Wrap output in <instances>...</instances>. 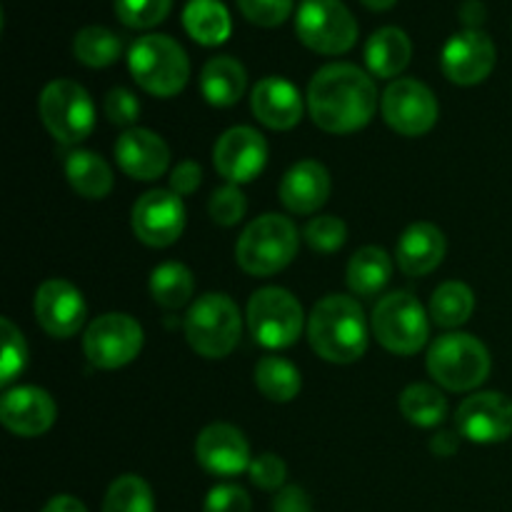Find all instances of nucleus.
<instances>
[{
  "label": "nucleus",
  "instance_id": "5",
  "mask_svg": "<svg viewBox=\"0 0 512 512\" xmlns=\"http://www.w3.org/2000/svg\"><path fill=\"white\" fill-rule=\"evenodd\" d=\"M428 373L440 388L450 393H468L488 380L493 360L488 348L475 335L445 333L430 345Z\"/></svg>",
  "mask_w": 512,
  "mask_h": 512
},
{
  "label": "nucleus",
  "instance_id": "27",
  "mask_svg": "<svg viewBox=\"0 0 512 512\" xmlns=\"http://www.w3.org/2000/svg\"><path fill=\"white\" fill-rule=\"evenodd\" d=\"M393 278V260L383 248L365 245L350 258L345 280L358 298H375Z\"/></svg>",
  "mask_w": 512,
  "mask_h": 512
},
{
  "label": "nucleus",
  "instance_id": "1",
  "mask_svg": "<svg viewBox=\"0 0 512 512\" xmlns=\"http://www.w3.org/2000/svg\"><path fill=\"white\" fill-rule=\"evenodd\" d=\"M308 110L313 123L325 133H355L373 120L378 110V88L358 65H323L310 78Z\"/></svg>",
  "mask_w": 512,
  "mask_h": 512
},
{
  "label": "nucleus",
  "instance_id": "34",
  "mask_svg": "<svg viewBox=\"0 0 512 512\" xmlns=\"http://www.w3.org/2000/svg\"><path fill=\"white\" fill-rule=\"evenodd\" d=\"M103 512H155L153 490L140 475H120L105 493Z\"/></svg>",
  "mask_w": 512,
  "mask_h": 512
},
{
  "label": "nucleus",
  "instance_id": "13",
  "mask_svg": "<svg viewBox=\"0 0 512 512\" xmlns=\"http://www.w3.org/2000/svg\"><path fill=\"white\" fill-rule=\"evenodd\" d=\"M133 233L150 248H168L185 230V205L173 190H148L130 213Z\"/></svg>",
  "mask_w": 512,
  "mask_h": 512
},
{
  "label": "nucleus",
  "instance_id": "40",
  "mask_svg": "<svg viewBox=\"0 0 512 512\" xmlns=\"http://www.w3.org/2000/svg\"><path fill=\"white\" fill-rule=\"evenodd\" d=\"M105 118L113 125H120V128H133L135 120L140 118V103L135 98L133 90L128 88H113L108 95H105Z\"/></svg>",
  "mask_w": 512,
  "mask_h": 512
},
{
  "label": "nucleus",
  "instance_id": "20",
  "mask_svg": "<svg viewBox=\"0 0 512 512\" xmlns=\"http://www.w3.org/2000/svg\"><path fill=\"white\" fill-rule=\"evenodd\" d=\"M115 160L128 178L150 183L168 170L170 148L153 130L130 128L115 143Z\"/></svg>",
  "mask_w": 512,
  "mask_h": 512
},
{
  "label": "nucleus",
  "instance_id": "9",
  "mask_svg": "<svg viewBox=\"0 0 512 512\" xmlns=\"http://www.w3.org/2000/svg\"><path fill=\"white\" fill-rule=\"evenodd\" d=\"M40 120L58 143L75 145L95 128V105L88 90L68 78L50 80L38 98Z\"/></svg>",
  "mask_w": 512,
  "mask_h": 512
},
{
  "label": "nucleus",
  "instance_id": "24",
  "mask_svg": "<svg viewBox=\"0 0 512 512\" xmlns=\"http://www.w3.org/2000/svg\"><path fill=\"white\" fill-rule=\"evenodd\" d=\"M413 58V43L408 33L395 25L378 28L365 43V65L375 78H395L408 68Z\"/></svg>",
  "mask_w": 512,
  "mask_h": 512
},
{
  "label": "nucleus",
  "instance_id": "3",
  "mask_svg": "<svg viewBox=\"0 0 512 512\" xmlns=\"http://www.w3.org/2000/svg\"><path fill=\"white\" fill-rule=\"evenodd\" d=\"M298 245L300 235L293 220L278 213H265L245 225L235 245V260L248 275L268 278L293 263Z\"/></svg>",
  "mask_w": 512,
  "mask_h": 512
},
{
  "label": "nucleus",
  "instance_id": "12",
  "mask_svg": "<svg viewBox=\"0 0 512 512\" xmlns=\"http://www.w3.org/2000/svg\"><path fill=\"white\" fill-rule=\"evenodd\" d=\"M383 118L395 133L405 138H420L438 123V98L425 83L415 78H398L385 88L380 100Z\"/></svg>",
  "mask_w": 512,
  "mask_h": 512
},
{
  "label": "nucleus",
  "instance_id": "41",
  "mask_svg": "<svg viewBox=\"0 0 512 512\" xmlns=\"http://www.w3.org/2000/svg\"><path fill=\"white\" fill-rule=\"evenodd\" d=\"M248 473H250V480H253L255 488L280 490V488H285L288 465H285L283 458H278V455L263 453V455H258V458H253Z\"/></svg>",
  "mask_w": 512,
  "mask_h": 512
},
{
  "label": "nucleus",
  "instance_id": "18",
  "mask_svg": "<svg viewBox=\"0 0 512 512\" xmlns=\"http://www.w3.org/2000/svg\"><path fill=\"white\" fill-rule=\"evenodd\" d=\"M195 460L205 473L218 475V478L245 473L253 463L245 435L228 423H213L200 430L195 440Z\"/></svg>",
  "mask_w": 512,
  "mask_h": 512
},
{
  "label": "nucleus",
  "instance_id": "2",
  "mask_svg": "<svg viewBox=\"0 0 512 512\" xmlns=\"http://www.w3.org/2000/svg\"><path fill=\"white\" fill-rule=\"evenodd\" d=\"M308 340L315 353L335 365H348L368 350V323L360 303L348 295H328L308 318Z\"/></svg>",
  "mask_w": 512,
  "mask_h": 512
},
{
  "label": "nucleus",
  "instance_id": "6",
  "mask_svg": "<svg viewBox=\"0 0 512 512\" xmlns=\"http://www.w3.org/2000/svg\"><path fill=\"white\" fill-rule=\"evenodd\" d=\"M185 338L190 348L210 360L228 358L240 340L243 320L238 305L225 293H205L185 315Z\"/></svg>",
  "mask_w": 512,
  "mask_h": 512
},
{
  "label": "nucleus",
  "instance_id": "38",
  "mask_svg": "<svg viewBox=\"0 0 512 512\" xmlns=\"http://www.w3.org/2000/svg\"><path fill=\"white\" fill-rule=\"evenodd\" d=\"M245 210H248V200H245L243 190L233 183L215 190L208 203V213L213 218V223L225 225V228L238 225L245 218Z\"/></svg>",
  "mask_w": 512,
  "mask_h": 512
},
{
  "label": "nucleus",
  "instance_id": "46",
  "mask_svg": "<svg viewBox=\"0 0 512 512\" xmlns=\"http://www.w3.org/2000/svg\"><path fill=\"white\" fill-rule=\"evenodd\" d=\"M458 435L450 433V430H440V433L433 435L430 440V450H433L438 458H450V455L458 453Z\"/></svg>",
  "mask_w": 512,
  "mask_h": 512
},
{
  "label": "nucleus",
  "instance_id": "15",
  "mask_svg": "<svg viewBox=\"0 0 512 512\" xmlns=\"http://www.w3.org/2000/svg\"><path fill=\"white\" fill-rule=\"evenodd\" d=\"M455 425L470 443H505L512 435V400L493 390L470 395L455 410Z\"/></svg>",
  "mask_w": 512,
  "mask_h": 512
},
{
  "label": "nucleus",
  "instance_id": "36",
  "mask_svg": "<svg viewBox=\"0 0 512 512\" xmlns=\"http://www.w3.org/2000/svg\"><path fill=\"white\" fill-rule=\"evenodd\" d=\"M0 330H3V358H0V385H10L28 363V345H25L23 333L15 328L10 318H0Z\"/></svg>",
  "mask_w": 512,
  "mask_h": 512
},
{
  "label": "nucleus",
  "instance_id": "44",
  "mask_svg": "<svg viewBox=\"0 0 512 512\" xmlns=\"http://www.w3.org/2000/svg\"><path fill=\"white\" fill-rule=\"evenodd\" d=\"M273 512H313V503L300 485H285L273 498Z\"/></svg>",
  "mask_w": 512,
  "mask_h": 512
},
{
  "label": "nucleus",
  "instance_id": "10",
  "mask_svg": "<svg viewBox=\"0 0 512 512\" xmlns=\"http://www.w3.org/2000/svg\"><path fill=\"white\" fill-rule=\"evenodd\" d=\"M295 33L315 53L340 55L358 43V20L343 0H300Z\"/></svg>",
  "mask_w": 512,
  "mask_h": 512
},
{
  "label": "nucleus",
  "instance_id": "30",
  "mask_svg": "<svg viewBox=\"0 0 512 512\" xmlns=\"http://www.w3.org/2000/svg\"><path fill=\"white\" fill-rule=\"evenodd\" d=\"M255 385L273 403H290L303 388V375L290 360L265 355L255 365Z\"/></svg>",
  "mask_w": 512,
  "mask_h": 512
},
{
  "label": "nucleus",
  "instance_id": "37",
  "mask_svg": "<svg viewBox=\"0 0 512 512\" xmlns=\"http://www.w3.org/2000/svg\"><path fill=\"white\" fill-rule=\"evenodd\" d=\"M303 238L315 253H335L348 240V225L335 215H318L305 225Z\"/></svg>",
  "mask_w": 512,
  "mask_h": 512
},
{
  "label": "nucleus",
  "instance_id": "42",
  "mask_svg": "<svg viewBox=\"0 0 512 512\" xmlns=\"http://www.w3.org/2000/svg\"><path fill=\"white\" fill-rule=\"evenodd\" d=\"M253 503H250L248 490L240 485H215L208 493L203 503V512H250Z\"/></svg>",
  "mask_w": 512,
  "mask_h": 512
},
{
  "label": "nucleus",
  "instance_id": "32",
  "mask_svg": "<svg viewBox=\"0 0 512 512\" xmlns=\"http://www.w3.org/2000/svg\"><path fill=\"white\" fill-rule=\"evenodd\" d=\"M195 293V278L183 263H163L150 273V295L165 310H178L190 303Z\"/></svg>",
  "mask_w": 512,
  "mask_h": 512
},
{
  "label": "nucleus",
  "instance_id": "33",
  "mask_svg": "<svg viewBox=\"0 0 512 512\" xmlns=\"http://www.w3.org/2000/svg\"><path fill=\"white\" fill-rule=\"evenodd\" d=\"M123 53V40L105 25H88L73 38V55L88 68H108Z\"/></svg>",
  "mask_w": 512,
  "mask_h": 512
},
{
  "label": "nucleus",
  "instance_id": "22",
  "mask_svg": "<svg viewBox=\"0 0 512 512\" xmlns=\"http://www.w3.org/2000/svg\"><path fill=\"white\" fill-rule=\"evenodd\" d=\"M280 203L295 215H313L328 203L330 173L318 160H300L280 180Z\"/></svg>",
  "mask_w": 512,
  "mask_h": 512
},
{
  "label": "nucleus",
  "instance_id": "7",
  "mask_svg": "<svg viewBox=\"0 0 512 512\" xmlns=\"http://www.w3.org/2000/svg\"><path fill=\"white\" fill-rule=\"evenodd\" d=\"M375 340L395 355H415L425 348L430 338V313L408 290L380 298L370 318Z\"/></svg>",
  "mask_w": 512,
  "mask_h": 512
},
{
  "label": "nucleus",
  "instance_id": "28",
  "mask_svg": "<svg viewBox=\"0 0 512 512\" xmlns=\"http://www.w3.org/2000/svg\"><path fill=\"white\" fill-rule=\"evenodd\" d=\"M65 178L88 200H103L113 190V170L93 150H70L65 155Z\"/></svg>",
  "mask_w": 512,
  "mask_h": 512
},
{
  "label": "nucleus",
  "instance_id": "25",
  "mask_svg": "<svg viewBox=\"0 0 512 512\" xmlns=\"http://www.w3.org/2000/svg\"><path fill=\"white\" fill-rule=\"evenodd\" d=\"M248 85L243 63L230 55H215L200 70V93L215 108H230L238 103Z\"/></svg>",
  "mask_w": 512,
  "mask_h": 512
},
{
  "label": "nucleus",
  "instance_id": "16",
  "mask_svg": "<svg viewBox=\"0 0 512 512\" xmlns=\"http://www.w3.org/2000/svg\"><path fill=\"white\" fill-rule=\"evenodd\" d=\"M495 43L485 30H460L450 35L440 53V68L455 85H478L493 73Z\"/></svg>",
  "mask_w": 512,
  "mask_h": 512
},
{
  "label": "nucleus",
  "instance_id": "17",
  "mask_svg": "<svg viewBox=\"0 0 512 512\" xmlns=\"http://www.w3.org/2000/svg\"><path fill=\"white\" fill-rule=\"evenodd\" d=\"M35 320L53 338H73L85 323V298L73 283L63 278L45 280L35 290Z\"/></svg>",
  "mask_w": 512,
  "mask_h": 512
},
{
  "label": "nucleus",
  "instance_id": "23",
  "mask_svg": "<svg viewBox=\"0 0 512 512\" xmlns=\"http://www.w3.org/2000/svg\"><path fill=\"white\" fill-rule=\"evenodd\" d=\"M445 250H448V243H445V235L438 225L413 223L400 235L395 260L405 275L420 278V275L433 273L443 263Z\"/></svg>",
  "mask_w": 512,
  "mask_h": 512
},
{
  "label": "nucleus",
  "instance_id": "11",
  "mask_svg": "<svg viewBox=\"0 0 512 512\" xmlns=\"http://www.w3.org/2000/svg\"><path fill=\"white\" fill-rule=\"evenodd\" d=\"M145 343L143 328L128 313H105L85 328V358L100 370H118L133 363Z\"/></svg>",
  "mask_w": 512,
  "mask_h": 512
},
{
  "label": "nucleus",
  "instance_id": "14",
  "mask_svg": "<svg viewBox=\"0 0 512 512\" xmlns=\"http://www.w3.org/2000/svg\"><path fill=\"white\" fill-rule=\"evenodd\" d=\"M215 170L228 183L243 185L258 178L268 165V143L250 125H235L225 130L213 148Z\"/></svg>",
  "mask_w": 512,
  "mask_h": 512
},
{
  "label": "nucleus",
  "instance_id": "45",
  "mask_svg": "<svg viewBox=\"0 0 512 512\" xmlns=\"http://www.w3.org/2000/svg\"><path fill=\"white\" fill-rule=\"evenodd\" d=\"M460 20L465 23V30H480V25L488 18V10H485L483 0H465L458 10Z\"/></svg>",
  "mask_w": 512,
  "mask_h": 512
},
{
  "label": "nucleus",
  "instance_id": "48",
  "mask_svg": "<svg viewBox=\"0 0 512 512\" xmlns=\"http://www.w3.org/2000/svg\"><path fill=\"white\" fill-rule=\"evenodd\" d=\"M360 3L370 10H390L398 0H360Z\"/></svg>",
  "mask_w": 512,
  "mask_h": 512
},
{
  "label": "nucleus",
  "instance_id": "21",
  "mask_svg": "<svg viewBox=\"0 0 512 512\" xmlns=\"http://www.w3.org/2000/svg\"><path fill=\"white\" fill-rule=\"evenodd\" d=\"M253 115L270 130H290L303 118V95L288 78L268 75L250 93Z\"/></svg>",
  "mask_w": 512,
  "mask_h": 512
},
{
  "label": "nucleus",
  "instance_id": "8",
  "mask_svg": "<svg viewBox=\"0 0 512 512\" xmlns=\"http://www.w3.org/2000/svg\"><path fill=\"white\" fill-rule=\"evenodd\" d=\"M248 328L255 343L268 350L290 348L305 325L303 305L285 288H260L248 300Z\"/></svg>",
  "mask_w": 512,
  "mask_h": 512
},
{
  "label": "nucleus",
  "instance_id": "31",
  "mask_svg": "<svg viewBox=\"0 0 512 512\" xmlns=\"http://www.w3.org/2000/svg\"><path fill=\"white\" fill-rule=\"evenodd\" d=\"M398 408L408 423L418 428H435L448 415V400L435 385L413 383L400 393Z\"/></svg>",
  "mask_w": 512,
  "mask_h": 512
},
{
  "label": "nucleus",
  "instance_id": "47",
  "mask_svg": "<svg viewBox=\"0 0 512 512\" xmlns=\"http://www.w3.org/2000/svg\"><path fill=\"white\" fill-rule=\"evenodd\" d=\"M43 512H88V508L73 495H55L45 503Z\"/></svg>",
  "mask_w": 512,
  "mask_h": 512
},
{
  "label": "nucleus",
  "instance_id": "29",
  "mask_svg": "<svg viewBox=\"0 0 512 512\" xmlns=\"http://www.w3.org/2000/svg\"><path fill=\"white\" fill-rule=\"evenodd\" d=\"M475 310V295L470 285L460 283V280H448V283L438 285L430 298V318L438 328L455 330L470 320Z\"/></svg>",
  "mask_w": 512,
  "mask_h": 512
},
{
  "label": "nucleus",
  "instance_id": "39",
  "mask_svg": "<svg viewBox=\"0 0 512 512\" xmlns=\"http://www.w3.org/2000/svg\"><path fill=\"white\" fill-rule=\"evenodd\" d=\"M295 0H238V8L250 23L260 28H275L293 13Z\"/></svg>",
  "mask_w": 512,
  "mask_h": 512
},
{
  "label": "nucleus",
  "instance_id": "4",
  "mask_svg": "<svg viewBox=\"0 0 512 512\" xmlns=\"http://www.w3.org/2000/svg\"><path fill=\"white\" fill-rule=\"evenodd\" d=\"M128 68L135 83L155 98H173L190 78L188 53L170 35H140L128 50Z\"/></svg>",
  "mask_w": 512,
  "mask_h": 512
},
{
  "label": "nucleus",
  "instance_id": "35",
  "mask_svg": "<svg viewBox=\"0 0 512 512\" xmlns=\"http://www.w3.org/2000/svg\"><path fill=\"white\" fill-rule=\"evenodd\" d=\"M173 0H115V15L123 25L135 30L155 28L168 18Z\"/></svg>",
  "mask_w": 512,
  "mask_h": 512
},
{
  "label": "nucleus",
  "instance_id": "43",
  "mask_svg": "<svg viewBox=\"0 0 512 512\" xmlns=\"http://www.w3.org/2000/svg\"><path fill=\"white\" fill-rule=\"evenodd\" d=\"M203 183V168L195 160H183L170 173V190L175 195H193Z\"/></svg>",
  "mask_w": 512,
  "mask_h": 512
},
{
  "label": "nucleus",
  "instance_id": "26",
  "mask_svg": "<svg viewBox=\"0 0 512 512\" xmlns=\"http://www.w3.org/2000/svg\"><path fill=\"white\" fill-rule=\"evenodd\" d=\"M183 28L195 43L220 45L233 33V18L223 0H188L183 8Z\"/></svg>",
  "mask_w": 512,
  "mask_h": 512
},
{
  "label": "nucleus",
  "instance_id": "19",
  "mask_svg": "<svg viewBox=\"0 0 512 512\" xmlns=\"http://www.w3.org/2000/svg\"><path fill=\"white\" fill-rule=\"evenodd\" d=\"M58 418V405L48 390L35 385H18L0 400V423L20 438H38L48 433Z\"/></svg>",
  "mask_w": 512,
  "mask_h": 512
}]
</instances>
